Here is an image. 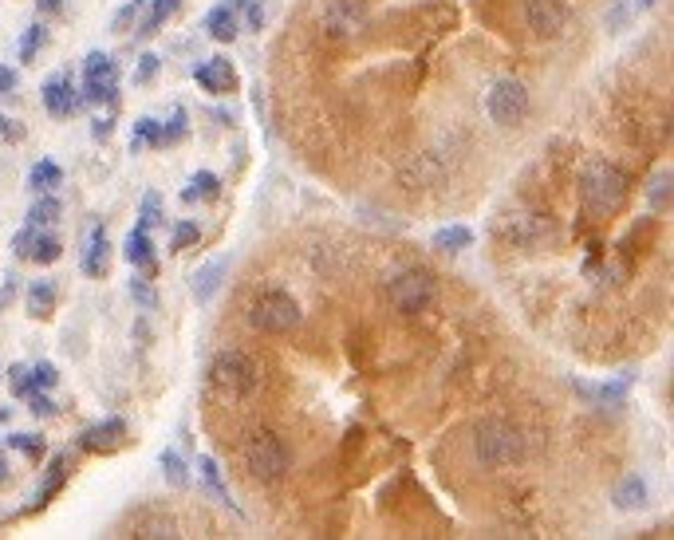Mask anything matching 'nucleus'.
<instances>
[{
    "instance_id": "obj_45",
    "label": "nucleus",
    "mask_w": 674,
    "mask_h": 540,
    "mask_svg": "<svg viewBox=\"0 0 674 540\" xmlns=\"http://www.w3.org/2000/svg\"><path fill=\"white\" fill-rule=\"evenodd\" d=\"M0 135L8 138V142H16V138H24V127H16L12 119H4V115H0Z\"/></svg>"
},
{
    "instance_id": "obj_35",
    "label": "nucleus",
    "mask_w": 674,
    "mask_h": 540,
    "mask_svg": "<svg viewBox=\"0 0 674 540\" xmlns=\"http://www.w3.org/2000/svg\"><path fill=\"white\" fill-rule=\"evenodd\" d=\"M8 391H12V399H28V395L36 391V383H32V367H24V363L8 367Z\"/></svg>"
},
{
    "instance_id": "obj_8",
    "label": "nucleus",
    "mask_w": 674,
    "mask_h": 540,
    "mask_svg": "<svg viewBox=\"0 0 674 540\" xmlns=\"http://www.w3.org/2000/svg\"><path fill=\"white\" fill-rule=\"evenodd\" d=\"M320 28L332 40H355L367 28V0H328Z\"/></svg>"
},
{
    "instance_id": "obj_23",
    "label": "nucleus",
    "mask_w": 674,
    "mask_h": 540,
    "mask_svg": "<svg viewBox=\"0 0 674 540\" xmlns=\"http://www.w3.org/2000/svg\"><path fill=\"white\" fill-rule=\"evenodd\" d=\"M627 387H631V375H627L623 383L615 379V383H604V387H584V383H580L576 391H580V395H588V399H596L600 406H619L623 399H627Z\"/></svg>"
},
{
    "instance_id": "obj_13",
    "label": "nucleus",
    "mask_w": 674,
    "mask_h": 540,
    "mask_svg": "<svg viewBox=\"0 0 674 540\" xmlns=\"http://www.w3.org/2000/svg\"><path fill=\"white\" fill-rule=\"evenodd\" d=\"M229 276V257H213V261H205L202 269L190 276V292H194V300L198 304H209L213 296H217V288H221V280Z\"/></svg>"
},
{
    "instance_id": "obj_41",
    "label": "nucleus",
    "mask_w": 674,
    "mask_h": 540,
    "mask_svg": "<svg viewBox=\"0 0 674 540\" xmlns=\"http://www.w3.org/2000/svg\"><path fill=\"white\" fill-rule=\"evenodd\" d=\"M131 296H135L138 308H154V304H158V296H154V288H150L146 276H135V280H131Z\"/></svg>"
},
{
    "instance_id": "obj_2",
    "label": "nucleus",
    "mask_w": 674,
    "mask_h": 540,
    "mask_svg": "<svg viewBox=\"0 0 674 540\" xmlns=\"http://www.w3.org/2000/svg\"><path fill=\"white\" fill-rule=\"evenodd\" d=\"M209 383L225 395V399H249L261 383V367L249 351H221L209 363Z\"/></svg>"
},
{
    "instance_id": "obj_34",
    "label": "nucleus",
    "mask_w": 674,
    "mask_h": 540,
    "mask_svg": "<svg viewBox=\"0 0 674 540\" xmlns=\"http://www.w3.org/2000/svg\"><path fill=\"white\" fill-rule=\"evenodd\" d=\"M198 241H202V229H198L194 221H178L174 233H170V249H174V253H186V249H194Z\"/></svg>"
},
{
    "instance_id": "obj_17",
    "label": "nucleus",
    "mask_w": 674,
    "mask_h": 540,
    "mask_svg": "<svg viewBox=\"0 0 674 540\" xmlns=\"http://www.w3.org/2000/svg\"><path fill=\"white\" fill-rule=\"evenodd\" d=\"M79 103H87V107L115 103V107H119V75H95V79H83Z\"/></svg>"
},
{
    "instance_id": "obj_31",
    "label": "nucleus",
    "mask_w": 674,
    "mask_h": 540,
    "mask_svg": "<svg viewBox=\"0 0 674 540\" xmlns=\"http://www.w3.org/2000/svg\"><path fill=\"white\" fill-rule=\"evenodd\" d=\"M178 4H182V0H150V12L142 16L138 28H142V32H158V28L178 12Z\"/></svg>"
},
{
    "instance_id": "obj_40",
    "label": "nucleus",
    "mask_w": 674,
    "mask_h": 540,
    "mask_svg": "<svg viewBox=\"0 0 674 540\" xmlns=\"http://www.w3.org/2000/svg\"><path fill=\"white\" fill-rule=\"evenodd\" d=\"M32 383H36V391H52V387L60 383L56 363H36V367H32Z\"/></svg>"
},
{
    "instance_id": "obj_6",
    "label": "nucleus",
    "mask_w": 674,
    "mask_h": 540,
    "mask_svg": "<svg viewBox=\"0 0 674 540\" xmlns=\"http://www.w3.org/2000/svg\"><path fill=\"white\" fill-rule=\"evenodd\" d=\"M249 324L265 336H288L300 328V304L288 292H265L249 308Z\"/></svg>"
},
{
    "instance_id": "obj_1",
    "label": "nucleus",
    "mask_w": 674,
    "mask_h": 540,
    "mask_svg": "<svg viewBox=\"0 0 674 540\" xmlns=\"http://www.w3.org/2000/svg\"><path fill=\"white\" fill-rule=\"evenodd\" d=\"M580 198L584 205L592 209V213H615L623 198H627V174L619 170V166H611L604 158H596V162H588L584 166V174H580Z\"/></svg>"
},
{
    "instance_id": "obj_7",
    "label": "nucleus",
    "mask_w": 674,
    "mask_h": 540,
    "mask_svg": "<svg viewBox=\"0 0 674 540\" xmlns=\"http://www.w3.org/2000/svg\"><path fill=\"white\" fill-rule=\"evenodd\" d=\"M485 111H489L493 123L513 127V123L529 111V91H525V83H517V79H497V83L489 87V95H485Z\"/></svg>"
},
{
    "instance_id": "obj_4",
    "label": "nucleus",
    "mask_w": 674,
    "mask_h": 540,
    "mask_svg": "<svg viewBox=\"0 0 674 540\" xmlns=\"http://www.w3.org/2000/svg\"><path fill=\"white\" fill-rule=\"evenodd\" d=\"M245 466H249V473H253L257 481L272 485V481H280L284 473L292 470V450H288V442H284L280 434H272V430L253 434L249 446H245Z\"/></svg>"
},
{
    "instance_id": "obj_9",
    "label": "nucleus",
    "mask_w": 674,
    "mask_h": 540,
    "mask_svg": "<svg viewBox=\"0 0 674 540\" xmlns=\"http://www.w3.org/2000/svg\"><path fill=\"white\" fill-rule=\"evenodd\" d=\"M525 20L540 40H552L568 28L572 20V4L568 0H525Z\"/></svg>"
},
{
    "instance_id": "obj_50",
    "label": "nucleus",
    "mask_w": 674,
    "mask_h": 540,
    "mask_svg": "<svg viewBox=\"0 0 674 540\" xmlns=\"http://www.w3.org/2000/svg\"><path fill=\"white\" fill-rule=\"evenodd\" d=\"M611 24H627V8H611Z\"/></svg>"
},
{
    "instance_id": "obj_15",
    "label": "nucleus",
    "mask_w": 674,
    "mask_h": 540,
    "mask_svg": "<svg viewBox=\"0 0 674 540\" xmlns=\"http://www.w3.org/2000/svg\"><path fill=\"white\" fill-rule=\"evenodd\" d=\"M205 32L217 40V44H233L241 36V16L233 4H217L205 12Z\"/></svg>"
},
{
    "instance_id": "obj_11",
    "label": "nucleus",
    "mask_w": 674,
    "mask_h": 540,
    "mask_svg": "<svg viewBox=\"0 0 674 540\" xmlns=\"http://www.w3.org/2000/svg\"><path fill=\"white\" fill-rule=\"evenodd\" d=\"M194 83L209 95H229V91H237V68L229 56H209L205 64L194 68Z\"/></svg>"
},
{
    "instance_id": "obj_26",
    "label": "nucleus",
    "mask_w": 674,
    "mask_h": 540,
    "mask_svg": "<svg viewBox=\"0 0 674 540\" xmlns=\"http://www.w3.org/2000/svg\"><path fill=\"white\" fill-rule=\"evenodd\" d=\"M647 205H651L655 213H667V205H671V170H659V174L647 182Z\"/></svg>"
},
{
    "instance_id": "obj_5",
    "label": "nucleus",
    "mask_w": 674,
    "mask_h": 540,
    "mask_svg": "<svg viewBox=\"0 0 674 540\" xmlns=\"http://www.w3.org/2000/svg\"><path fill=\"white\" fill-rule=\"evenodd\" d=\"M387 296L403 316H422L438 300V284L426 269H403L387 280Z\"/></svg>"
},
{
    "instance_id": "obj_48",
    "label": "nucleus",
    "mask_w": 674,
    "mask_h": 540,
    "mask_svg": "<svg viewBox=\"0 0 674 540\" xmlns=\"http://www.w3.org/2000/svg\"><path fill=\"white\" fill-rule=\"evenodd\" d=\"M111 123H115V119H95V138L111 135Z\"/></svg>"
},
{
    "instance_id": "obj_25",
    "label": "nucleus",
    "mask_w": 674,
    "mask_h": 540,
    "mask_svg": "<svg viewBox=\"0 0 674 540\" xmlns=\"http://www.w3.org/2000/svg\"><path fill=\"white\" fill-rule=\"evenodd\" d=\"M60 253H64L60 237H52V233H36L28 261H36V265H56V261H60Z\"/></svg>"
},
{
    "instance_id": "obj_43",
    "label": "nucleus",
    "mask_w": 674,
    "mask_h": 540,
    "mask_svg": "<svg viewBox=\"0 0 674 540\" xmlns=\"http://www.w3.org/2000/svg\"><path fill=\"white\" fill-rule=\"evenodd\" d=\"M158 68H162V64H158V56H154V52H146V56L138 60V68H135V83H138V87H142V83H150V79L158 75Z\"/></svg>"
},
{
    "instance_id": "obj_44",
    "label": "nucleus",
    "mask_w": 674,
    "mask_h": 540,
    "mask_svg": "<svg viewBox=\"0 0 674 540\" xmlns=\"http://www.w3.org/2000/svg\"><path fill=\"white\" fill-rule=\"evenodd\" d=\"M28 410H32L36 418H52V414H56V403H52L44 391H32V395H28Z\"/></svg>"
},
{
    "instance_id": "obj_42",
    "label": "nucleus",
    "mask_w": 674,
    "mask_h": 540,
    "mask_svg": "<svg viewBox=\"0 0 674 540\" xmlns=\"http://www.w3.org/2000/svg\"><path fill=\"white\" fill-rule=\"evenodd\" d=\"M32 241H36V225H24V229L12 237V253H16L20 261H28V253H32Z\"/></svg>"
},
{
    "instance_id": "obj_21",
    "label": "nucleus",
    "mask_w": 674,
    "mask_h": 540,
    "mask_svg": "<svg viewBox=\"0 0 674 540\" xmlns=\"http://www.w3.org/2000/svg\"><path fill=\"white\" fill-rule=\"evenodd\" d=\"M221 194V178L217 174H209V170H198L194 178H190V186L182 190V202L198 205V202H213Z\"/></svg>"
},
{
    "instance_id": "obj_30",
    "label": "nucleus",
    "mask_w": 674,
    "mask_h": 540,
    "mask_svg": "<svg viewBox=\"0 0 674 540\" xmlns=\"http://www.w3.org/2000/svg\"><path fill=\"white\" fill-rule=\"evenodd\" d=\"M158 466H162V477L170 481V485H190V470H186V462H182V454L178 450H162V458H158Z\"/></svg>"
},
{
    "instance_id": "obj_37",
    "label": "nucleus",
    "mask_w": 674,
    "mask_h": 540,
    "mask_svg": "<svg viewBox=\"0 0 674 540\" xmlns=\"http://www.w3.org/2000/svg\"><path fill=\"white\" fill-rule=\"evenodd\" d=\"M95 75H119L115 60L107 52H87L83 56V79H95Z\"/></svg>"
},
{
    "instance_id": "obj_20",
    "label": "nucleus",
    "mask_w": 674,
    "mask_h": 540,
    "mask_svg": "<svg viewBox=\"0 0 674 540\" xmlns=\"http://www.w3.org/2000/svg\"><path fill=\"white\" fill-rule=\"evenodd\" d=\"M52 308H56V284L52 280H36L28 288V316L32 320H48Z\"/></svg>"
},
{
    "instance_id": "obj_39",
    "label": "nucleus",
    "mask_w": 674,
    "mask_h": 540,
    "mask_svg": "<svg viewBox=\"0 0 674 540\" xmlns=\"http://www.w3.org/2000/svg\"><path fill=\"white\" fill-rule=\"evenodd\" d=\"M142 8H146V0H127V4H123V8L111 16V32H131Z\"/></svg>"
},
{
    "instance_id": "obj_47",
    "label": "nucleus",
    "mask_w": 674,
    "mask_h": 540,
    "mask_svg": "<svg viewBox=\"0 0 674 540\" xmlns=\"http://www.w3.org/2000/svg\"><path fill=\"white\" fill-rule=\"evenodd\" d=\"M261 24H265L261 8H249V32H261Z\"/></svg>"
},
{
    "instance_id": "obj_24",
    "label": "nucleus",
    "mask_w": 674,
    "mask_h": 540,
    "mask_svg": "<svg viewBox=\"0 0 674 540\" xmlns=\"http://www.w3.org/2000/svg\"><path fill=\"white\" fill-rule=\"evenodd\" d=\"M198 470H202L205 489H209V493H213L217 501H225L229 509H237V505H233V497H229V485H225V477H221V466H217V462H213L209 454H205L202 462H198Z\"/></svg>"
},
{
    "instance_id": "obj_33",
    "label": "nucleus",
    "mask_w": 674,
    "mask_h": 540,
    "mask_svg": "<svg viewBox=\"0 0 674 540\" xmlns=\"http://www.w3.org/2000/svg\"><path fill=\"white\" fill-rule=\"evenodd\" d=\"M44 40H48V28H44V24H28V32L20 36V60H24V64H32V60H36V52L44 48Z\"/></svg>"
},
{
    "instance_id": "obj_29",
    "label": "nucleus",
    "mask_w": 674,
    "mask_h": 540,
    "mask_svg": "<svg viewBox=\"0 0 674 540\" xmlns=\"http://www.w3.org/2000/svg\"><path fill=\"white\" fill-rule=\"evenodd\" d=\"M142 146H162V119H150V115H142V119L135 123L131 150H142Z\"/></svg>"
},
{
    "instance_id": "obj_27",
    "label": "nucleus",
    "mask_w": 674,
    "mask_h": 540,
    "mask_svg": "<svg viewBox=\"0 0 674 540\" xmlns=\"http://www.w3.org/2000/svg\"><path fill=\"white\" fill-rule=\"evenodd\" d=\"M64 213V205H60V198H52V194H40L36 202H32V209H28V225H52L56 217Z\"/></svg>"
},
{
    "instance_id": "obj_12",
    "label": "nucleus",
    "mask_w": 674,
    "mask_h": 540,
    "mask_svg": "<svg viewBox=\"0 0 674 540\" xmlns=\"http://www.w3.org/2000/svg\"><path fill=\"white\" fill-rule=\"evenodd\" d=\"M123 257L131 261L138 269V276H146V280H154L158 276V257H154V241H150V229H131L127 233V241H123Z\"/></svg>"
},
{
    "instance_id": "obj_16",
    "label": "nucleus",
    "mask_w": 674,
    "mask_h": 540,
    "mask_svg": "<svg viewBox=\"0 0 674 540\" xmlns=\"http://www.w3.org/2000/svg\"><path fill=\"white\" fill-rule=\"evenodd\" d=\"M107 261H111V241H107L103 229H91L79 269H83V276H103V272H107Z\"/></svg>"
},
{
    "instance_id": "obj_32",
    "label": "nucleus",
    "mask_w": 674,
    "mask_h": 540,
    "mask_svg": "<svg viewBox=\"0 0 674 540\" xmlns=\"http://www.w3.org/2000/svg\"><path fill=\"white\" fill-rule=\"evenodd\" d=\"M64 477H68V458H56V462H52V473L44 477V485H40V493H36V505H48V501L60 493Z\"/></svg>"
},
{
    "instance_id": "obj_38",
    "label": "nucleus",
    "mask_w": 674,
    "mask_h": 540,
    "mask_svg": "<svg viewBox=\"0 0 674 540\" xmlns=\"http://www.w3.org/2000/svg\"><path fill=\"white\" fill-rule=\"evenodd\" d=\"M158 221H162V194L150 190V194L138 202V225H142V229H154Z\"/></svg>"
},
{
    "instance_id": "obj_14",
    "label": "nucleus",
    "mask_w": 674,
    "mask_h": 540,
    "mask_svg": "<svg viewBox=\"0 0 674 540\" xmlns=\"http://www.w3.org/2000/svg\"><path fill=\"white\" fill-rule=\"evenodd\" d=\"M44 107H48V115H56V119H64V115H71V111L79 107V91L71 87L68 75H52V79L44 83Z\"/></svg>"
},
{
    "instance_id": "obj_19",
    "label": "nucleus",
    "mask_w": 674,
    "mask_h": 540,
    "mask_svg": "<svg viewBox=\"0 0 674 540\" xmlns=\"http://www.w3.org/2000/svg\"><path fill=\"white\" fill-rule=\"evenodd\" d=\"M643 505H647V481L643 477H623L615 485V509L619 513H635Z\"/></svg>"
},
{
    "instance_id": "obj_3",
    "label": "nucleus",
    "mask_w": 674,
    "mask_h": 540,
    "mask_svg": "<svg viewBox=\"0 0 674 540\" xmlns=\"http://www.w3.org/2000/svg\"><path fill=\"white\" fill-rule=\"evenodd\" d=\"M521 450H525V438L501 418H485L473 434V454L481 466H509L521 458Z\"/></svg>"
},
{
    "instance_id": "obj_28",
    "label": "nucleus",
    "mask_w": 674,
    "mask_h": 540,
    "mask_svg": "<svg viewBox=\"0 0 674 540\" xmlns=\"http://www.w3.org/2000/svg\"><path fill=\"white\" fill-rule=\"evenodd\" d=\"M8 446H12V450H20L28 462H40V458L48 454V446H44V434H28V430H20V434H8Z\"/></svg>"
},
{
    "instance_id": "obj_22",
    "label": "nucleus",
    "mask_w": 674,
    "mask_h": 540,
    "mask_svg": "<svg viewBox=\"0 0 674 540\" xmlns=\"http://www.w3.org/2000/svg\"><path fill=\"white\" fill-rule=\"evenodd\" d=\"M470 245H473L470 225H446V229L434 233V249H438V253H462V249H470Z\"/></svg>"
},
{
    "instance_id": "obj_49",
    "label": "nucleus",
    "mask_w": 674,
    "mask_h": 540,
    "mask_svg": "<svg viewBox=\"0 0 674 540\" xmlns=\"http://www.w3.org/2000/svg\"><path fill=\"white\" fill-rule=\"evenodd\" d=\"M40 4V12H60L64 8V0H36Z\"/></svg>"
},
{
    "instance_id": "obj_46",
    "label": "nucleus",
    "mask_w": 674,
    "mask_h": 540,
    "mask_svg": "<svg viewBox=\"0 0 674 540\" xmlns=\"http://www.w3.org/2000/svg\"><path fill=\"white\" fill-rule=\"evenodd\" d=\"M8 91H16V71L0 68V95H8Z\"/></svg>"
},
{
    "instance_id": "obj_51",
    "label": "nucleus",
    "mask_w": 674,
    "mask_h": 540,
    "mask_svg": "<svg viewBox=\"0 0 674 540\" xmlns=\"http://www.w3.org/2000/svg\"><path fill=\"white\" fill-rule=\"evenodd\" d=\"M4 481H8V462L0 458V485H4Z\"/></svg>"
},
{
    "instance_id": "obj_10",
    "label": "nucleus",
    "mask_w": 674,
    "mask_h": 540,
    "mask_svg": "<svg viewBox=\"0 0 674 540\" xmlns=\"http://www.w3.org/2000/svg\"><path fill=\"white\" fill-rule=\"evenodd\" d=\"M123 438H127V422L123 418H103V422H95V426H87L79 434V450L83 454H115L123 446Z\"/></svg>"
},
{
    "instance_id": "obj_18",
    "label": "nucleus",
    "mask_w": 674,
    "mask_h": 540,
    "mask_svg": "<svg viewBox=\"0 0 674 540\" xmlns=\"http://www.w3.org/2000/svg\"><path fill=\"white\" fill-rule=\"evenodd\" d=\"M60 182H64V166L52 162V158H44V162H36V166L28 170V190H32V194H52Z\"/></svg>"
},
{
    "instance_id": "obj_36",
    "label": "nucleus",
    "mask_w": 674,
    "mask_h": 540,
    "mask_svg": "<svg viewBox=\"0 0 674 540\" xmlns=\"http://www.w3.org/2000/svg\"><path fill=\"white\" fill-rule=\"evenodd\" d=\"M186 131H190V115H186V107H174V115L162 123V146L186 138Z\"/></svg>"
},
{
    "instance_id": "obj_52",
    "label": "nucleus",
    "mask_w": 674,
    "mask_h": 540,
    "mask_svg": "<svg viewBox=\"0 0 674 540\" xmlns=\"http://www.w3.org/2000/svg\"><path fill=\"white\" fill-rule=\"evenodd\" d=\"M635 4H639V8H655L659 0H635Z\"/></svg>"
}]
</instances>
